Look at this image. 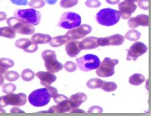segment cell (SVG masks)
I'll return each instance as SVG.
<instances>
[{"mask_svg":"<svg viewBox=\"0 0 151 116\" xmlns=\"http://www.w3.org/2000/svg\"><path fill=\"white\" fill-rule=\"evenodd\" d=\"M119 11L105 8L100 10L96 15V20L101 25L105 26H111L119 22L120 20Z\"/></svg>","mask_w":151,"mask_h":116,"instance_id":"6da1fadb","label":"cell"},{"mask_svg":"<svg viewBox=\"0 0 151 116\" xmlns=\"http://www.w3.org/2000/svg\"><path fill=\"white\" fill-rule=\"evenodd\" d=\"M52 96L47 88L35 90L29 94L28 101L31 105L36 107H41L47 105L51 100Z\"/></svg>","mask_w":151,"mask_h":116,"instance_id":"7a4b0ae2","label":"cell"},{"mask_svg":"<svg viewBox=\"0 0 151 116\" xmlns=\"http://www.w3.org/2000/svg\"><path fill=\"white\" fill-rule=\"evenodd\" d=\"M42 57L45 62V66L48 72L57 73L61 70L64 65L56 59V54L54 51L47 49L42 53Z\"/></svg>","mask_w":151,"mask_h":116,"instance_id":"3957f363","label":"cell"},{"mask_svg":"<svg viewBox=\"0 0 151 116\" xmlns=\"http://www.w3.org/2000/svg\"><path fill=\"white\" fill-rule=\"evenodd\" d=\"M79 69L83 72H89L97 69L100 64V61L96 55L88 54L76 59Z\"/></svg>","mask_w":151,"mask_h":116,"instance_id":"277c9868","label":"cell"},{"mask_svg":"<svg viewBox=\"0 0 151 116\" xmlns=\"http://www.w3.org/2000/svg\"><path fill=\"white\" fill-rule=\"evenodd\" d=\"M16 17L31 25L36 26L40 21L41 14L34 9L17 10L15 13Z\"/></svg>","mask_w":151,"mask_h":116,"instance_id":"5b68a950","label":"cell"},{"mask_svg":"<svg viewBox=\"0 0 151 116\" xmlns=\"http://www.w3.org/2000/svg\"><path fill=\"white\" fill-rule=\"evenodd\" d=\"M7 23L16 32L23 35L32 34L35 32V28L31 24L23 22L17 17H10L7 20Z\"/></svg>","mask_w":151,"mask_h":116,"instance_id":"8992f818","label":"cell"},{"mask_svg":"<svg viewBox=\"0 0 151 116\" xmlns=\"http://www.w3.org/2000/svg\"><path fill=\"white\" fill-rule=\"evenodd\" d=\"M27 102V96L24 93L7 94L0 97V107H4L7 105L21 106L26 104Z\"/></svg>","mask_w":151,"mask_h":116,"instance_id":"52a82bcc","label":"cell"},{"mask_svg":"<svg viewBox=\"0 0 151 116\" xmlns=\"http://www.w3.org/2000/svg\"><path fill=\"white\" fill-rule=\"evenodd\" d=\"M81 19L80 15L72 12H66L63 14L58 26L64 28L70 29L80 25Z\"/></svg>","mask_w":151,"mask_h":116,"instance_id":"ba28073f","label":"cell"},{"mask_svg":"<svg viewBox=\"0 0 151 116\" xmlns=\"http://www.w3.org/2000/svg\"><path fill=\"white\" fill-rule=\"evenodd\" d=\"M119 63L117 59L105 57L96 70V74L100 77H110L114 74V67Z\"/></svg>","mask_w":151,"mask_h":116,"instance_id":"9c48e42d","label":"cell"},{"mask_svg":"<svg viewBox=\"0 0 151 116\" xmlns=\"http://www.w3.org/2000/svg\"><path fill=\"white\" fill-rule=\"evenodd\" d=\"M147 47L141 42H136L132 44L127 51V60L137 61L138 57L147 52Z\"/></svg>","mask_w":151,"mask_h":116,"instance_id":"30bf717a","label":"cell"},{"mask_svg":"<svg viewBox=\"0 0 151 116\" xmlns=\"http://www.w3.org/2000/svg\"><path fill=\"white\" fill-rule=\"evenodd\" d=\"M92 31V27L87 24H84L76 28H73L67 32L66 35L68 36L70 40H78L83 39Z\"/></svg>","mask_w":151,"mask_h":116,"instance_id":"8fae6325","label":"cell"},{"mask_svg":"<svg viewBox=\"0 0 151 116\" xmlns=\"http://www.w3.org/2000/svg\"><path fill=\"white\" fill-rule=\"evenodd\" d=\"M125 37L119 34H114L111 36L99 38V46H119L124 42Z\"/></svg>","mask_w":151,"mask_h":116,"instance_id":"7c38bea8","label":"cell"},{"mask_svg":"<svg viewBox=\"0 0 151 116\" xmlns=\"http://www.w3.org/2000/svg\"><path fill=\"white\" fill-rule=\"evenodd\" d=\"M118 7L121 17L127 20L130 17L132 14L135 11L137 6L134 3L124 1L119 4Z\"/></svg>","mask_w":151,"mask_h":116,"instance_id":"4fadbf2b","label":"cell"},{"mask_svg":"<svg viewBox=\"0 0 151 116\" xmlns=\"http://www.w3.org/2000/svg\"><path fill=\"white\" fill-rule=\"evenodd\" d=\"M128 25L131 28H136L139 26H148L149 16L146 14H139L135 17H132L128 21Z\"/></svg>","mask_w":151,"mask_h":116,"instance_id":"5bb4252c","label":"cell"},{"mask_svg":"<svg viewBox=\"0 0 151 116\" xmlns=\"http://www.w3.org/2000/svg\"><path fill=\"white\" fill-rule=\"evenodd\" d=\"M36 75L40 79L41 84L45 87L50 86L56 80V77L55 74L48 71L38 72L36 73Z\"/></svg>","mask_w":151,"mask_h":116,"instance_id":"9a60e30c","label":"cell"},{"mask_svg":"<svg viewBox=\"0 0 151 116\" xmlns=\"http://www.w3.org/2000/svg\"><path fill=\"white\" fill-rule=\"evenodd\" d=\"M80 41L76 40H70L66 44L65 49V51L70 57H76L81 51L80 45Z\"/></svg>","mask_w":151,"mask_h":116,"instance_id":"2e32d148","label":"cell"},{"mask_svg":"<svg viewBox=\"0 0 151 116\" xmlns=\"http://www.w3.org/2000/svg\"><path fill=\"white\" fill-rule=\"evenodd\" d=\"M73 108L70 103L69 100H63L59 103H57L56 105L52 106L48 110L49 112H58V113H64L70 112Z\"/></svg>","mask_w":151,"mask_h":116,"instance_id":"e0dca14e","label":"cell"},{"mask_svg":"<svg viewBox=\"0 0 151 116\" xmlns=\"http://www.w3.org/2000/svg\"><path fill=\"white\" fill-rule=\"evenodd\" d=\"M80 47L82 49H92L97 48L99 47V38L96 37L90 36L82 40L80 42Z\"/></svg>","mask_w":151,"mask_h":116,"instance_id":"ac0fdd59","label":"cell"},{"mask_svg":"<svg viewBox=\"0 0 151 116\" xmlns=\"http://www.w3.org/2000/svg\"><path fill=\"white\" fill-rule=\"evenodd\" d=\"M69 100L73 109L78 108L83 103L86 102L87 95L85 93L78 92L72 95Z\"/></svg>","mask_w":151,"mask_h":116,"instance_id":"d6986e66","label":"cell"},{"mask_svg":"<svg viewBox=\"0 0 151 116\" xmlns=\"http://www.w3.org/2000/svg\"><path fill=\"white\" fill-rule=\"evenodd\" d=\"M52 37L48 34H44L41 33H36L31 37V41L36 44H44L50 42Z\"/></svg>","mask_w":151,"mask_h":116,"instance_id":"ffe728a7","label":"cell"},{"mask_svg":"<svg viewBox=\"0 0 151 116\" xmlns=\"http://www.w3.org/2000/svg\"><path fill=\"white\" fill-rule=\"evenodd\" d=\"M70 40V39L68 36H59L52 38L50 44L52 47H58L67 44Z\"/></svg>","mask_w":151,"mask_h":116,"instance_id":"44dd1931","label":"cell"},{"mask_svg":"<svg viewBox=\"0 0 151 116\" xmlns=\"http://www.w3.org/2000/svg\"><path fill=\"white\" fill-rule=\"evenodd\" d=\"M32 42L29 39L27 38H22L17 40L15 43V45L20 49H23V50L27 52L29 49V47L32 44Z\"/></svg>","mask_w":151,"mask_h":116,"instance_id":"7402d4cb","label":"cell"},{"mask_svg":"<svg viewBox=\"0 0 151 116\" xmlns=\"http://www.w3.org/2000/svg\"><path fill=\"white\" fill-rule=\"evenodd\" d=\"M0 36L8 39H14L16 36V32L10 26L0 28Z\"/></svg>","mask_w":151,"mask_h":116,"instance_id":"603a6c76","label":"cell"},{"mask_svg":"<svg viewBox=\"0 0 151 116\" xmlns=\"http://www.w3.org/2000/svg\"><path fill=\"white\" fill-rule=\"evenodd\" d=\"M145 81V77L143 74L140 73H135L129 78V83L134 86H139Z\"/></svg>","mask_w":151,"mask_h":116,"instance_id":"cb8c5ba5","label":"cell"},{"mask_svg":"<svg viewBox=\"0 0 151 116\" xmlns=\"http://www.w3.org/2000/svg\"><path fill=\"white\" fill-rule=\"evenodd\" d=\"M104 82V81L99 78H92L87 82L86 86L88 88L91 89H99L102 87Z\"/></svg>","mask_w":151,"mask_h":116,"instance_id":"d4e9b609","label":"cell"},{"mask_svg":"<svg viewBox=\"0 0 151 116\" xmlns=\"http://www.w3.org/2000/svg\"><path fill=\"white\" fill-rule=\"evenodd\" d=\"M141 37V33L135 29L129 31L125 35V37L130 41H137Z\"/></svg>","mask_w":151,"mask_h":116,"instance_id":"484cf974","label":"cell"},{"mask_svg":"<svg viewBox=\"0 0 151 116\" xmlns=\"http://www.w3.org/2000/svg\"><path fill=\"white\" fill-rule=\"evenodd\" d=\"M35 72L29 69H24L21 74V77L24 81H30L32 80L35 78Z\"/></svg>","mask_w":151,"mask_h":116,"instance_id":"4316f807","label":"cell"},{"mask_svg":"<svg viewBox=\"0 0 151 116\" xmlns=\"http://www.w3.org/2000/svg\"><path fill=\"white\" fill-rule=\"evenodd\" d=\"M117 84L114 82L104 81L101 89L102 90L106 91V92H113V91H114L117 89Z\"/></svg>","mask_w":151,"mask_h":116,"instance_id":"83f0119b","label":"cell"},{"mask_svg":"<svg viewBox=\"0 0 151 116\" xmlns=\"http://www.w3.org/2000/svg\"><path fill=\"white\" fill-rule=\"evenodd\" d=\"M20 77V74L19 73L15 71H9L6 72L4 74V78L8 81H15L17 80Z\"/></svg>","mask_w":151,"mask_h":116,"instance_id":"f1b7e54d","label":"cell"},{"mask_svg":"<svg viewBox=\"0 0 151 116\" xmlns=\"http://www.w3.org/2000/svg\"><path fill=\"white\" fill-rule=\"evenodd\" d=\"M78 0H61L60 6L63 8H70L78 4Z\"/></svg>","mask_w":151,"mask_h":116,"instance_id":"f546056e","label":"cell"},{"mask_svg":"<svg viewBox=\"0 0 151 116\" xmlns=\"http://www.w3.org/2000/svg\"><path fill=\"white\" fill-rule=\"evenodd\" d=\"M0 65L3 66V67L9 69L12 67L14 65V62L11 59H8V58H1L0 59Z\"/></svg>","mask_w":151,"mask_h":116,"instance_id":"4dcf8cb0","label":"cell"},{"mask_svg":"<svg viewBox=\"0 0 151 116\" xmlns=\"http://www.w3.org/2000/svg\"><path fill=\"white\" fill-rule=\"evenodd\" d=\"M16 86L12 83H7L4 84L3 86L2 90L3 92L5 94H11L13 93L14 91L16 90Z\"/></svg>","mask_w":151,"mask_h":116,"instance_id":"1f68e13d","label":"cell"},{"mask_svg":"<svg viewBox=\"0 0 151 116\" xmlns=\"http://www.w3.org/2000/svg\"><path fill=\"white\" fill-rule=\"evenodd\" d=\"M64 68L68 72H73L77 70V65L72 61H67L64 65Z\"/></svg>","mask_w":151,"mask_h":116,"instance_id":"d6a6232c","label":"cell"},{"mask_svg":"<svg viewBox=\"0 0 151 116\" xmlns=\"http://www.w3.org/2000/svg\"><path fill=\"white\" fill-rule=\"evenodd\" d=\"M45 5V2L44 0H31V1L29 3V7L36 8V9H39V8L43 7Z\"/></svg>","mask_w":151,"mask_h":116,"instance_id":"836d02e7","label":"cell"},{"mask_svg":"<svg viewBox=\"0 0 151 116\" xmlns=\"http://www.w3.org/2000/svg\"><path fill=\"white\" fill-rule=\"evenodd\" d=\"M87 7L91 8H97L101 6V3L99 0H87L85 2Z\"/></svg>","mask_w":151,"mask_h":116,"instance_id":"e575fe53","label":"cell"},{"mask_svg":"<svg viewBox=\"0 0 151 116\" xmlns=\"http://www.w3.org/2000/svg\"><path fill=\"white\" fill-rule=\"evenodd\" d=\"M138 6L141 9L147 11L149 9V0H138Z\"/></svg>","mask_w":151,"mask_h":116,"instance_id":"d590c367","label":"cell"},{"mask_svg":"<svg viewBox=\"0 0 151 116\" xmlns=\"http://www.w3.org/2000/svg\"><path fill=\"white\" fill-rule=\"evenodd\" d=\"M68 99H69L68 97L64 95H62V94H57L56 95H55L53 97V100H54L55 102L56 103H59L63 100H68Z\"/></svg>","mask_w":151,"mask_h":116,"instance_id":"8d00e7d4","label":"cell"},{"mask_svg":"<svg viewBox=\"0 0 151 116\" xmlns=\"http://www.w3.org/2000/svg\"><path fill=\"white\" fill-rule=\"evenodd\" d=\"M89 113H101L103 112V109L99 106H93L91 107L88 111Z\"/></svg>","mask_w":151,"mask_h":116,"instance_id":"74e56055","label":"cell"},{"mask_svg":"<svg viewBox=\"0 0 151 116\" xmlns=\"http://www.w3.org/2000/svg\"><path fill=\"white\" fill-rule=\"evenodd\" d=\"M46 88L47 89L49 94H50V95L52 96V97H53L55 95H56L58 94V90L56 87H52V86H47L46 87Z\"/></svg>","mask_w":151,"mask_h":116,"instance_id":"f35d334b","label":"cell"},{"mask_svg":"<svg viewBox=\"0 0 151 116\" xmlns=\"http://www.w3.org/2000/svg\"><path fill=\"white\" fill-rule=\"evenodd\" d=\"M11 2L17 5H26L27 4V0H11Z\"/></svg>","mask_w":151,"mask_h":116,"instance_id":"ab89813d","label":"cell"},{"mask_svg":"<svg viewBox=\"0 0 151 116\" xmlns=\"http://www.w3.org/2000/svg\"><path fill=\"white\" fill-rule=\"evenodd\" d=\"M11 112H20V113H23L24 111L21 110L19 107H14L11 109Z\"/></svg>","mask_w":151,"mask_h":116,"instance_id":"60d3db41","label":"cell"},{"mask_svg":"<svg viewBox=\"0 0 151 116\" xmlns=\"http://www.w3.org/2000/svg\"><path fill=\"white\" fill-rule=\"evenodd\" d=\"M7 19V15L4 12H0V21H4Z\"/></svg>","mask_w":151,"mask_h":116,"instance_id":"b9f144b4","label":"cell"},{"mask_svg":"<svg viewBox=\"0 0 151 116\" xmlns=\"http://www.w3.org/2000/svg\"><path fill=\"white\" fill-rule=\"evenodd\" d=\"M106 1L108 4L114 5V4H116L118 3L120 1V0H106Z\"/></svg>","mask_w":151,"mask_h":116,"instance_id":"7bdbcfd3","label":"cell"},{"mask_svg":"<svg viewBox=\"0 0 151 116\" xmlns=\"http://www.w3.org/2000/svg\"><path fill=\"white\" fill-rule=\"evenodd\" d=\"M7 70H8V69L5 68V67H3V66L0 65V74H5V73L7 71Z\"/></svg>","mask_w":151,"mask_h":116,"instance_id":"ee69618b","label":"cell"},{"mask_svg":"<svg viewBox=\"0 0 151 116\" xmlns=\"http://www.w3.org/2000/svg\"><path fill=\"white\" fill-rule=\"evenodd\" d=\"M70 112H85V111L82 110L78 109V108H75V109H73L72 110H71Z\"/></svg>","mask_w":151,"mask_h":116,"instance_id":"f6af8a7d","label":"cell"},{"mask_svg":"<svg viewBox=\"0 0 151 116\" xmlns=\"http://www.w3.org/2000/svg\"><path fill=\"white\" fill-rule=\"evenodd\" d=\"M4 81V78L3 77L2 74H0V86L3 85Z\"/></svg>","mask_w":151,"mask_h":116,"instance_id":"bcb514c9","label":"cell"},{"mask_svg":"<svg viewBox=\"0 0 151 116\" xmlns=\"http://www.w3.org/2000/svg\"><path fill=\"white\" fill-rule=\"evenodd\" d=\"M56 1H57V0H47V2L50 4H53L56 3Z\"/></svg>","mask_w":151,"mask_h":116,"instance_id":"7dc6e473","label":"cell"},{"mask_svg":"<svg viewBox=\"0 0 151 116\" xmlns=\"http://www.w3.org/2000/svg\"><path fill=\"white\" fill-rule=\"evenodd\" d=\"M125 1H127V2H130V3H135L138 1V0H125Z\"/></svg>","mask_w":151,"mask_h":116,"instance_id":"c3c4849f","label":"cell"},{"mask_svg":"<svg viewBox=\"0 0 151 116\" xmlns=\"http://www.w3.org/2000/svg\"><path fill=\"white\" fill-rule=\"evenodd\" d=\"M4 112H6V111L2 109L1 107H0V113H4Z\"/></svg>","mask_w":151,"mask_h":116,"instance_id":"681fc988","label":"cell"}]
</instances>
